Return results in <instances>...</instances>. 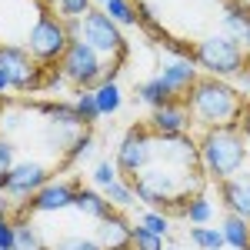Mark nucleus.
<instances>
[{"label":"nucleus","mask_w":250,"mask_h":250,"mask_svg":"<svg viewBox=\"0 0 250 250\" xmlns=\"http://www.w3.org/2000/svg\"><path fill=\"white\" fill-rule=\"evenodd\" d=\"M184 97H187L184 104L190 110V120L204 124V130L237 124V114L244 107L240 90L233 83H227V80H220V77H197V83Z\"/></svg>","instance_id":"f257e3e1"},{"label":"nucleus","mask_w":250,"mask_h":250,"mask_svg":"<svg viewBox=\"0 0 250 250\" xmlns=\"http://www.w3.org/2000/svg\"><path fill=\"white\" fill-rule=\"evenodd\" d=\"M197 154H200V170L207 180L224 184L227 177L247 167V137L237 130V124L227 127H210L197 140Z\"/></svg>","instance_id":"f03ea898"},{"label":"nucleus","mask_w":250,"mask_h":250,"mask_svg":"<svg viewBox=\"0 0 250 250\" xmlns=\"http://www.w3.org/2000/svg\"><path fill=\"white\" fill-rule=\"evenodd\" d=\"M67 47H70L67 23L43 7L37 14V20L30 23V30H27V54L37 60L40 67H57L60 57L67 54Z\"/></svg>","instance_id":"7ed1b4c3"},{"label":"nucleus","mask_w":250,"mask_h":250,"mask_svg":"<svg viewBox=\"0 0 250 250\" xmlns=\"http://www.w3.org/2000/svg\"><path fill=\"white\" fill-rule=\"evenodd\" d=\"M193 63H197V70H204L207 77H237L244 67H247V57L240 54V47H233L230 40L224 37V34H207V37H200L193 43Z\"/></svg>","instance_id":"20e7f679"},{"label":"nucleus","mask_w":250,"mask_h":250,"mask_svg":"<svg viewBox=\"0 0 250 250\" xmlns=\"http://www.w3.org/2000/svg\"><path fill=\"white\" fill-rule=\"evenodd\" d=\"M77 40H83V43H87L90 50H97L104 60H120V63H127V37H124V30H120L104 10H97V7L80 20Z\"/></svg>","instance_id":"39448f33"},{"label":"nucleus","mask_w":250,"mask_h":250,"mask_svg":"<svg viewBox=\"0 0 250 250\" xmlns=\"http://www.w3.org/2000/svg\"><path fill=\"white\" fill-rule=\"evenodd\" d=\"M104 57L97 54V50H90L83 40H70V47H67V54L60 57L57 70L60 77L67 80V83H74L77 90H90V87H97L100 80H104Z\"/></svg>","instance_id":"423d86ee"},{"label":"nucleus","mask_w":250,"mask_h":250,"mask_svg":"<svg viewBox=\"0 0 250 250\" xmlns=\"http://www.w3.org/2000/svg\"><path fill=\"white\" fill-rule=\"evenodd\" d=\"M0 70L10 77V90L37 94V90H43V77H47L50 67H40L37 60L27 54V47L0 43Z\"/></svg>","instance_id":"0eeeda50"},{"label":"nucleus","mask_w":250,"mask_h":250,"mask_svg":"<svg viewBox=\"0 0 250 250\" xmlns=\"http://www.w3.org/2000/svg\"><path fill=\"white\" fill-rule=\"evenodd\" d=\"M150 160L154 164H164V167H173L180 173H204L200 170V154H197V140L187 134H154V144H150Z\"/></svg>","instance_id":"6e6552de"},{"label":"nucleus","mask_w":250,"mask_h":250,"mask_svg":"<svg viewBox=\"0 0 250 250\" xmlns=\"http://www.w3.org/2000/svg\"><path fill=\"white\" fill-rule=\"evenodd\" d=\"M150 144H154V134H150L147 124H134V127L124 134V140L117 144V160H114L120 177L134 180L137 173L150 164Z\"/></svg>","instance_id":"1a4fd4ad"},{"label":"nucleus","mask_w":250,"mask_h":250,"mask_svg":"<svg viewBox=\"0 0 250 250\" xmlns=\"http://www.w3.org/2000/svg\"><path fill=\"white\" fill-rule=\"evenodd\" d=\"M47 180H50L47 164H40V160H17V164L7 170V177H3V193H7L14 204H23V200L34 197Z\"/></svg>","instance_id":"9d476101"},{"label":"nucleus","mask_w":250,"mask_h":250,"mask_svg":"<svg viewBox=\"0 0 250 250\" xmlns=\"http://www.w3.org/2000/svg\"><path fill=\"white\" fill-rule=\"evenodd\" d=\"M80 184L74 180H47L34 197H27L20 204V210L27 213H60V210H70L74 207V193H77Z\"/></svg>","instance_id":"9b49d317"},{"label":"nucleus","mask_w":250,"mask_h":250,"mask_svg":"<svg viewBox=\"0 0 250 250\" xmlns=\"http://www.w3.org/2000/svg\"><path fill=\"white\" fill-rule=\"evenodd\" d=\"M224 37L230 40L233 47H240V54L250 57V7L240 0H227L224 14H220V30Z\"/></svg>","instance_id":"f8f14e48"},{"label":"nucleus","mask_w":250,"mask_h":250,"mask_svg":"<svg viewBox=\"0 0 250 250\" xmlns=\"http://www.w3.org/2000/svg\"><path fill=\"white\" fill-rule=\"evenodd\" d=\"M147 127H150V134L164 137V134H187L190 130V110H187V104L177 97L170 104H164V107H154L150 117H147Z\"/></svg>","instance_id":"ddd939ff"},{"label":"nucleus","mask_w":250,"mask_h":250,"mask_svg":"<svg viewBox=\"0 0 250 250\" xmlns=\"http://www.w3.org/2000/svg\"><path fill=\"white\" fill-rule=\"evenodd\" d=\"M130 233H134V224L124 213L110 210L104 220H97L94 240L100 244V250H130Z\"/></svg>","instance_id":"4468645a"},{"label":"nucleus","mask_w":250,"mask_h":250,"mask_svg":"<svg viewBox=\"0 0 250 250\" xmlns=\"http://www.w3.org/2000/svg\"><path fill=\"white\" fill-rule=\"evenodd\" d=\"M220 200H224L227 213L250 220V167L237 170L233 177H227L220 184Z\"/></svg>","instance_id":"2eb2a0df"},{"label":"nucleus","mask_w":250,"mask_h":250,"mask_svg":"<svg viewBox=\"0 0 250 250\" xmlns=\"http://www.w3.org/2000/svg\"><path fill=\"white\" fill-rule=\"evenodd\" d=\"M157 77H164V83L173 90V97H184L190 90L197 77H200V70H197V63L193 60H184V57H170L160 70H157Z\"/></svg>","instance_id":"dca6fc26"},{"label":"nucleus","mask_w":250,"mask_h":250,"mask_svg":"<svg viewBox=\"0 0 250 250\" xmlns=\"http://www.w3.org/2000/svg\"><path fill=\"white\" fill-rule=\"evenodd\" d=\"M213 213H217V204H213V197L207 193V187H200L197 193L187 197L180 217H184L190 227H204V224H213Z\"/></svg>","instance_id":"f3484780"},{"label":"nucleus","mask_w":250,"mask_h":250,"mask_svg":"<svg viewBox=\"0 0 250 250\" xmlns=\"http://www.w3.org/2000/svg\"><path fill=\"white\" fill-rule=\"evenodd\" d=\"M74 210H80L83 217H90V220H104L110 213V204H107V197L97 190V187H77V193H74Z\"/></svg>","instance_id":"a211bd4d"},{"label":"nucleus","mask_w":250,"mask_h":250,"mask_svg":"<svg viewBox=\"0 0 250 250\" xmlns=\"http://www.w3.org/2000/svg\"><path fill=\"white\" fill-rule=\"evenodd\" d=\"M217 227H220V233H224V247H230V250H247L250 247V220L227 213Z\"/></svg>","instance_id":"6ab92c4d"},{"label":"nucleus","mask_w":250,"mask_h":250,"mask_svg":"<svg viewBox=\"0 0 250 250\" xmlns=\"http://www.w3.org/2000/svg\"><path fill=\"white\" fill-rule=\"evenodd\" d=\"M94 90V104H97V114L100 117H110L120 110V104H124V94H120V83L117 80H100Z\"/></svg>","instance_id":"aec40b11"},{"label":"nucleus","mask_w":250,"mask_h":250,"mask_svg":"<svg viewBox=\"0 0 250 250\" xmlns=\"http://www.w3.org/2000/svg\"><path fill=\"white\" fill-rule=\"evenodd\" d=\"M137 100L154 110V107H164V104H170L177 97H173V90L164 83V77H150V80H144V83L137 87Z\"/></svg>","instance_id":"412c9836"},{"label":"nucleus","mask_w":250,"mask_h":250,"mask_svg":"<svg viewBox=\"0 0 250 250\" xmlns=\"http://www.w3.org/2000/svg\"><path fill=\"white\" fill-rule=\"evenodd\" d=\"M100 193L107 197L110 210H117V213H127V210H130V207L137 204V197H134V180H127V177L114 180L107 190H100Z\"/></svg>","instance_id":"4be33fe9"},{"label":"nucleus","mask_w":250,"mask_h":250,"mask_svg":"<svg viewBox=\"0 0 250 250\" xmlns=\"http://www.w3.org/2000/svg\"><path fill=\"white\" fill-rule=\"evenodd\" d=\"M14 250H50L30 220H14Z\"/></svg>","instance_id":"5701e85b"},{"label":"nucleus","mask_w":250,"mask_h":250,"mask_svg":"<svg viewBox=\"0 0 250 250\" xmlns=\"http://www.w3.org/2000/svg\"><path fill=\"white\" fill-rule=\"evenodd\" d=\"M187 240H190L197 250H224V233H220L217 224L190 227V230H187Z\"/></svg>","instance_id":"b1692460"},{"label":"nucleus","mask_w":250,"mask_h":250,"mask_svg":"<svg viewBox=\"0 0 250 250\" xmlns=\"http://www.w3.org/2000/svg\"><path fill=\"white\" fill-rule=\"evenodd\" d=\"M104 14L114 20L120 30L124 27H137V3H130V0H107Z\"/></svg>","instance_id":"393cba45"},{"label":"nucleus","mask_w":250,"mask_h":250,"mask_svg":"<svg viewBox=\"0 0 250 250\" xmlns=\"http://www.w3.org/2000/svg\"><path fill=\"white\" fill-rule=\"evenodd\" d=\"M74 110H77V117H80V124L83 127H90V124H97L100 120V114H97V104H94V90H77L74 87Z\"/></svg>","instance_id":"a878e982"},{"label":"nucleus","mask_w":250,"mask_h":250,"mask_svg":"<svg viewBox=\"0 0 250 250\" xmlns=\"http://www.w3.org/2000/svg\"><path fill=\"white\" fill-rule=\"evenodd\" d=\"M94 154V134L90 130H83V134L67 147V154H63V164L67 167H74V164H80V160H87V157Z\"/></svg>","instance_id":"bb28decb"},{"label":"nucleus","mask_w":250,"mask_h":250,"mask_svg":"<svg viewBox=\"0 0 250 250\" xmlns=\"http://www.w3.org/2000/svg\"><path fill=\"white\" fill-rule=\"evenodd\" d=\"M140 227H144V230H150V233H157V237H164V240H167V237H170V217H167V213L164 210H144L140 213Z\"/></svg>","instance_id":"cd10ccee"},{"label":"nucleus","mask_w":250,"mask_h":250,"mask_svg":"<svg viewBox=\"0 0 250 250\" xmlns=\"http://www.w3.org/2000/svg\"><path fill=\"white\" fill-rule=\"evenodd\" d=\"M90 180H94L97 190H107V187H110L114 180H120V170H117L114 160H97L94 170H90Z\"/></svg>","instance_id":"c85d7f7f"},{"label":"nucleus","mask_w":250,"mask_h":250,"mask_svg":"<svg viewBox=\"0 0 250 250\" xmlns=\"http://www.w3.org/2000/svg\"><path fill=\"white\" fill-rule=\"evenodd\" d=\"M54 7H57V17L60 20H83L90 10H94L90 0H57Z\"/></svg>","instance_id":"c756f323"},{"label":"nucleus","mask_w":250,"mask_h":250,"mask_svg":"<svg viewBox=\"0 0 250 250\" xmlns=\"http://www.w3.org/2000/svg\"><path fill=\"white\" fill-rule=\"evenodd\" d=\"M130 247H134V250H164V247H167V240H164V237H157V233H150V230H144L140 224H134Z\"/></svg>","instance_id":"7c9ffc66"},{"label":"nucleus","mask_w":250,"mask_h":250,"mask_svg":"<svg viewBox=\"0 0 250 250\" xmlns=\"http://www.w3.org/2000/svg\"><path fill=\"white\" fill-rule=\"evenodd\" d=\"M50 250H100L94 237H80V233H70V237H60Z\"/></svg>","instance_id":"2f4dec72"},{"label":"nucleus","mask_w":250,"mask_h":250,"mask_svg":"<svg viewBox=\"0 0 250 250\" xmlns=\"http://www.w3.org/2000/svg\"><path fill=\"white\" fill-rule=\"evenodd\" d=\"M164 50H170L173 57H184V60H193V43L190 40H177V37H170V34H164V37L157 40Z\"/></svg>","instance_id":"473e14b6"},{"label":"nucleus","mask_w":250,"mask_h":250,"mask_svg":"<svg viewBox=\"0 0 250 250\" xmlns=\"http://www.w3.org/2000/svg\"><path fill=\"white\" fill-rule=\"evenodd\" d=\"M14 164H17V144L0 134V173H7Z\"/></svg>","instance_id":"72a5a7b5"},{"label":"nucleus","mask_w":250,"mask_h":250,"mask_svg":"<svg viewBox=\"0 0 250 250\" xmlns=\"http://www.w3.org/2000/svg\"><path fill=\"white\" fill-rule=\"evenodd\" d=\"M0 250H14V220L0 217Z\"/></svg>","instance_id":"f704fd0d"},{"label":"nucleus","mask_w":250,"mask_h":250,"mask_svg":"<svg viewBox=\"0 0 250 250\" xmlns=\"http://www.w3.org/2000/svg\"><path fill=\"white\" fill-rule=\"evenodd\" d=\"M237 117H240V120H237V130L250 140V107H247V104L240 107V114H237Z\"/></svg>","instance_id":"c9c22d12"},{"label":"nucleus","mask_w":250,"mask_h":250,"mask_svg":"<svg viewBox=\"0 0 250 250\" xmlns=\"http://www.w3.org/2000/svg\"><path fill=\"white\" fill-rule=\"evenodd\" d=\"M10 213H14V200L0 190V217H10Z\"/></svg>","instance_id":"e433bc0d"},{"label":"nucleus","mask_w":250,"mask_h":250,"mask_svg":"<svg viewBox=\"0 0 250 250\" xmlns=\"http://www.w3.org/2000/svg\"><path fill=\"white\" fill-rule=\"evenodd\" d=\"M237 80H240V87H244V90H250V63L240 70V74H237Z\"/></svg>","instance_id":"4c0bfd02"},{"label":"nucleus","mask_w":250,"mask_h":250,"mask_svg":"<svg viewBox=\"0 0 250 250\" xmlns=\"http://www.w3.org/2000/svg\"><path fill=\"white\" fill-rule=\"evenodd\" d=\"M7 90H10V77H7V74H3V70H0V97L7 94Z\"/></svg>","instance_id":"58836bf2"},{"label":"nucleus","mask_w":250,"mask_h":250,"mask_svg":"<svg viewBox=\"0 0 250 250\" xmlns=\"http://www.w3.org/2000/svg\"><path fill=\"white\" fill-rule=\"evenodd\" d=\"M90 3H94V7H100V10L107 7V0H90Z\"/></svg>","instance_id":"ea45409f"},{"label":"nucleus","mask_w":250,"mask_h":250,"mask_svg":"<svg viewBox=\"0 0 250 250\" xmlns=\"http://www.w3.org/2000/svg\"><path fill=\"white\" fill-rule=\"evenodd\" d=\"M40 3H43V7H50V3H57V0H40Z\"/></svg>","instance_id":"a19ab883"},{"label":"nucleus","mask_w":250,"mask_h":250,"mask_svg":"<svg viewBox=\"0 0 250 250\" xmlns=\"http://www.w3.org/2000/svg\"><path fill=\"white\" fill-rule=\"evenodd\" d=\"M130 3H137V7H140V3H150V0H130Z\"/></svg>","instance_id":"79ce46f5"},{"label":"nucleus","mask_w":250,"mask_h":250,"mask_svg":"<svg viewBox=\"0 0 250 250\" xmlns=\"http://www.w3.org/2000/svg\"><path fill=\"white\" fill-rule=\"evenodd\" d=\"M3 177H7V173H0V190H3Z\"/></svg>","instance_id":"37998d69"},{"label":"nucleus","mask_w":250,"mask_h":250,"mask_svg":"<svg viewBox=\"0 0 250 250\" xmlns=\"http://www.w3.org/2000/svg\"><path fill=\"white\" fill-rule=\"evenodd\" d=\"M164 250H180V247H164Z\"/></svg>","instance_id":"c03bdc74"},{"label":"nucleus","mask_w":250,"mask_h":250,"mask_svg":"<svg viewBox=\"0 0 250 250\" xmlns=\"http://www.w3.org/2000/svg\"><path fill=\"white\" fill-rule=\"evenodd\" d=\"M37 3H40V0H37Z\"/></svg>","instance_id":"a18cd8bd"},{"label":"nucleus","mask_w":250,"mask_h":250,"mask_svg":"<svg viewBox=\"0 0 250 250\" xmlns=\"http://www.w3.org/2000/svg\"><path fill=\"white\" fill-rule=\"evenodd\" d=\"M247 250H250V247H247Z\"/></svg>","instance_id":"49530a36"}]
</instances>
